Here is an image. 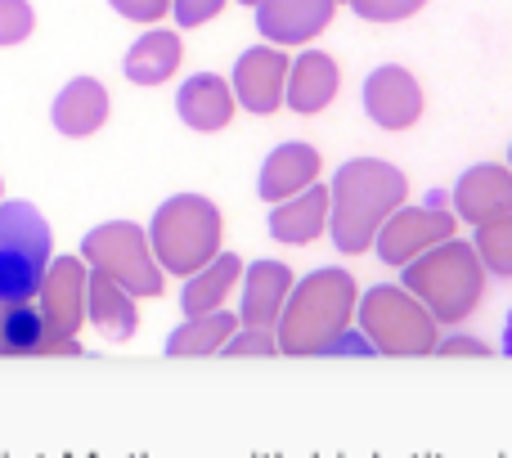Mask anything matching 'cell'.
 Masks as SVG:
<instances>
[{"mask_svg": "<svg viewBox=\"0 0 512 458\" xmlns=\"http://www.w3.org/2000/svg\"><path fill=\"white\" fill-rule=\"evenodd\" d=\"M441 355H490L486 342H477V337H450L445 346H436Z\"/></svg>", "mask_w": 512, "mask_h": 458, "instance_id": "83f0119b", "label": "cell"}, {"mask_svg": "<svg viewBox=\"0 0 512 458\" xmlns=\"http://www.w3.org/2000/svg\"><path fill=\"white\" fill-rule=\"evenodd\" d=\"M86 256L99 265L113 270V279L131 292H149L158 297L162 292V279L153 270V261L144 256V243H140V229L135 225H108V229H95L86 238Z\"/></svg>", "mask_w": 512, "mask_h": 458, "instance_id": "8992f818", "label": "cell"}, {"mask_svg": "<svg viewBox=\"0 0 512 458\" xmlns=\"http://www.w3.org/2000/svg\"><path fill=\"white\" fill-rule=\"evenodd\" d=\"M171 68H176V41H171V36H149V41H140L131 50V59H126L131 81H162Z\"/></svg>", "mask_w": 512, "mask_h": 458, "instance_id": "7402d4cb", "label": "cell"}, {"mask_svg": "<svg viewBox=\"0 0 512 458\" xmlns=\"http://www.w3.org/2000/svg\"><path fill=\"white\" fill-rule=\"evenodd\" d=\"M364 328H369V337L387 355H427V351H436L432 319H427L409 297H400V292H391V288L369 292V301H364Z\"/></svg>", "mask_w": 512, "mask_h": 458, "instance_id": "5b68a950", "label": "cell"}, {"mask_svg": "<svg viewBox=\"0 0 512 458\" xmlns=\"http://www.w3.org/2000/svg\"><path fill=\"white\" fill-rule=\"evenodd\" d=\"M481 256L490 261V270L512 274V216L486 221V229H481Z\"/></svg>", "mask_w": 512, "mask_h": 458, "instance_id": "603a6c76", "label": "cell"}, {"mask_svg": "<svg viewBox=\"0 0 512 458\" xmlns=\"http://www.w3.org/2000/svg\"><path fill=\"white\" fill-rule=\"evenodd\" d=\"M234 333V315H194L185 328H176L167 342L171 355H212L221 351V342Z\"/></svg>", "mask_w": 512, "mask_h": 458, "instance_id": "d6986e66", "label": "cell"}, {"mask_svg": "<svg viewBox=\"0 0 512 458\" xmlns=\"http://www.w3.org/2000/svg\"><path fill=\"white\" fill-rule=\"evenodd\" d=\"M409 288L432 301L436 319H463L472 301L481 297V270L463 247H445V252L409 265Z\"/></svg>", "mask_w": 512, "mask_h": 458, "instance_id": "3957f363", "label": "cell"}, {"mask_svg": "<svg viewBox=\"0 0 512 458\" xmlns=\"http://www.w3.org/2000/svg\"><path fill=\"white\" fill-rule=\"evenodd\" d=\"M216 247V216L203 198H176L167 212L158 216V252L167 270L189 274L212 256Z\"/></svg>", "mask_w": 512, "mask_h": 458, "instance_id": "277c9868", "label": "cell"}, {"mask_svg": "<svg viewBox=\"0 0 512 458\" xmlns=\"http://www.w3.org/2000/svg\"><path fill=\"white\" fill-rule=\"evenodd\" d=\"M32 27V14H27L23 0H0V41H18Z\"/></svg>", "mask_w": 512, "mask_h": 458, "instance_id": "cb8c5ba5", "label": "cell"}, {"mask_svg": "<svg viewBox=\"0 0 512 458\" xmlns=\"http://www.w3.org/2000/svg\"><path fill=\"white\" fill-rule=\"evenodd\" d=\"M90 315H95V324L104 337H131L135 333L131 301L122 297V283L108 279V274H95V279H90Z\"/></svg>", "mask_w": 512, "mask_h": 458, "instance_id": "5bb4252c", "label": "cell"}, {"mask_svg": "<svg viewBox=\"0 0 512 458\" xmlns=\"http://www.w3.org/2000/svg\"><path fill=\"white\" fill-rule=\"evenodd\" d=\"M364 104L382 126H405L418 117V86L396 68H382L364 90Z\"/></svg>", "mask_w": 512, "mask_h": 458, "instance_id": "30bf717a", "label": "cell"}, {"mask_svg": "<svg viewBox=\"0 0 512 458\" xmlns=\"http://www.w3.org/2000/svg\"><path fill=\"white\" fill-rule=\"evenodd\" d=\"M333 90H337V68H333V59H324V54H306V59H301V68L292 72V95H288V104L301 108V113H315V108L324 104Z\"/></svg>", "mask_w": 512, "mask_h": 458, "instance_id": "2e32d148", "label": "cell"}, {"mask_svg": "<svg viewBox=\"0 0 512 458\" xmlns=\"http://www.w3.org/2000/svg\"><path fill=\"white\" fill-rule=\"evenodd\" d=\"M459 207L463 216L486 225L490 216H508L512 212V180L499 167H477L463 176L459 185Z\"/></svg>", "mask_w": 512, "mask_h": 458, "instance_id": "8fae6325", "label": "cell"}, {"mask_svg": "<svg viewBox=\"0 0 512 458\" xmlns=\"http://www.w3.org/2000/svg\"><path fill=\"white\" fill-rule=\"evenodd\" d=\"M216 5L221 0H176V14H180V23H203Z\"/></svg>", "mask_w": 512, "mask_h": 458, "instance_id": "4316f807", "label": "cell"}, {"mask_svg": "<svg viewBox=\"0 0 512 458\" xmlns=\"http://www.w3.org/2000/svg\"><path fill=\"white\" fill-rule=\"evenodd\" d=\"M54 117H59V126L68 135H86L90 126L104 117V90H99L95 81H72V86L63 90L59 108H54Z\"/></svg>", "mask_w": 512, "mask_h": 458, "instance_id": "ffe728a7", "label": "cell"}, {"mask_svg": "<svg viewBox=\"0 0 512 458\" xmlns=\"http://www.w3.org/2000/svg\"><path fill=\"white\" fill-rule=\"evenodd\" d=\"M288 270L274 261L252 265L248 274V297H243V315H248V328H270L279 319V301L288 292Z\"/></svg>", "mask_w": 512, "mask_h": 458, "instance_id": "4fadbf2b", "label": "cell"}, {"mask_svg": "<svg viewBox=\"0 0 512 458\" xmlns=\"http://www.w3.org/2000/svg\"><path fill=\"white\" fill-rule=\"evenodd\" d=\"M5 306H9V301H0V324H5Z\"/></svg>", "mask_w": 512, "mask_h": 458, "instance_id": "f546056e", "label": "cell"}, {"mask_svg": "<svg viewBox=\"0 0 512 458\" xmlns=\"http://www.w3.org/2000/svg\"><path fill=\"white\" fill-rule=\"evenodd\" d=\"M324 207H328V189H310L301 203L279 207V212L270 216L274 238H283V243H306V238H315L319 225H324Z\"/></svg>", "mask_w": 512, "mask_h": 458, "instance_id": "e0dca14e", "label": "cell"}, {"mask_svg": "<svg viewBox=\"0 0 512 458\" xmlns=\"http://www.w3.org/2000/svg\"><path fill=\"white\" fill-rule=\"evenodd\" d=\"M351 306V279L342 270H319L283 310V346L297 355H324L342 333Z\"/></svg>", "mask_w": 512, "mask_h": 458, "instance_id": "7a4b0ae2", "label": "cell"}, {"mask_svg": "<svg viewBox=\"0 0 512 458\" xmlns=\"http://www.w3.org/2000/svg\"><path fill=\"white\" fill-rule=\"evenodd\" d=\"M315 171H319L315 149H306V144H288V149H279L270 162H265L261 194H265V198H279V194H288V189L306 185Z\"/></svg>", "mask_w": 512, "mask_h": 458, "instance_id": "9a60e30c", "label": "cell"}, {"mask_svg": "<svg viewBox=\"0 0 512 458\" xmlns=\"http://www.w3.org/2000/svg\"><path fill=\"white\" fill-rule=\"evenodd\" d=\"M324 355H378V351H373V342L364 333H337Z\"/></svg>", "mask_w": 512, "mask_h": 458, "instance_id": "484cf974", "label": "cell"}, {"mask_svg": "<svg viewBox=\"0 0 512 458\" xmlns=\"http://www.w3.org/2000/svg\"><path fill=\"white\" fill-rule=\"evenodd\" d=\"M504 351L512 355V319H508V328H504Z\"/></svg>", "mask_w": 512, "mask_h": 458, "instance_id": "f1b7e54d", "label": "cell"}, {"mask_svg": "<svg viewBox=\"0 0 512 458\" xmlns=\"http://www.w3.org/2000/svg\"><path fill=\"white\" fill-rule=\"evenodd\" d=\"M436 238H450V216H436V207L432 212H405L382 234V261L400 265L414 252H423L427 243H436Z\"/></svg>", "mask_w": 512, "mask_h": 458, "instance_id": "9c48e42d", "label": "cell"}, {"mask_svg": "<svg viewBox=\"0 0 512 458\" xmlns=\"http://www.w3.org/2000/svg\"><path fill=\"white\" fill-rule=\"evenodd\" d=\"M283 86V59L274 50H248L239 63V95L252 113H270L279 104Z\"/></svg>", "mask_w": 512, "mask_h": 458, "instance_id": "7c38bea8", "label": "cell"}, {"mask_svg": "<svg viewBox=\"0 0 512 458\" xmlns=\"http://www.w3.org/2000/svg\"><path fill=\"white\" fill-rule=\"evenodd\" d=\"M279 346H274V337L265 333V328H248V333L230 337V346H225V355H274Z\"/></svg>", "mask_w": 512, "mask_h": 458, "instance_id": "d4e9b609", "label": "cell"}, {"mask_svg": "<svg viewBox=\"0 0 512 458\" xmlns=\"http://www.w3.org/2000/svg\"><path fill=\"white\" fill-rule=\"evenodd\" d=\"M81 346L72 342V333L50 324L45 310H36L32 301L23 306H5V324H0V355H77Z\"/></svg>", "mask_w": 512, "mask_h": 458, "instance_id": "52a82bcc", "label": "cell"}, {"mask_svg": "<svg viewBox=\"0 0 512 458\" xmlns=\"http://www.w3.org/2000/svg\"><path fill=\"white\" fill-rule=\"evenodd\" d=\"M81 292H86V270L81 261H59L41 283V310L50 315L54 328L77 333L81 324Z\"/></svg>", "mask_w": 512, "mask_h": 458, "instance_id": "ba28073f", "label": "cell"}, {"mask_svg": "<svg viewBox=\"0 0 512 458\" xmlns=\"http://www.w3.org/2000/svg\"><path fill=\"white\" fill-rule=\"evenodd\" d=\"M234 274H239V261H234V256H221V261H216L203 279L189 283V288H185V310H189V315H207V310H212L216 301L230 292Z\"/></svg>", "mask_w": 512, "mask_h": 458, "instance_id": "44dd1931", "label": "cell"}, {"mask_svg": "<svg viewBox=\"0 0 512 458\" xmlns=\"http://www.w3.org/2000/svg\"><path fill=\"white\" fill-rule=\"evenodd\" d=\"M50 274V225L27 203H0V301L23 306L41 297Z\"/></svg>", "mask_w": 512, "mask_h": 458, "instance_id": "6da1fadb", "label": "cell"}, {"mask_svg": "<svg viewBox=\"0 0 512 458\" xmlns=\"http://www.w3.org/2000/svg\"><path fill=\"white\" fill-rule=\"evenodd\" d=\"M180 117H189V122L203 126V131L225 126V117H230V95H225V86L216 77L189 81V86L180 90Z\"/></svg>", "mask_w": 512, "mask_h": 458, "instance_id": "ac0fdd59", "label": "cell"}]
</instances>
